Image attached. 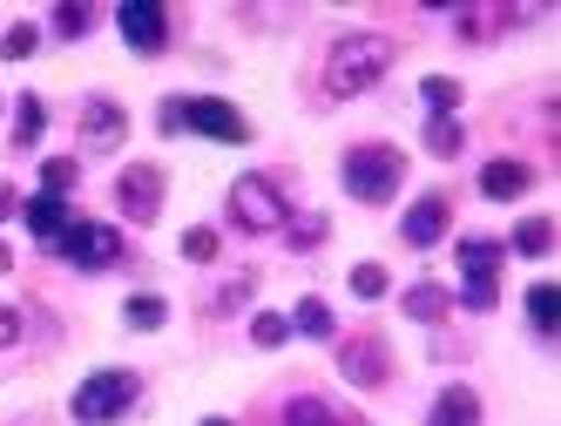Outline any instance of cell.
Returning a JSON list of instances; mask_svg holds the SVG:
<instances>
[{"label":"cell","instance_id":"15","mask_svg":"<svg viewBox=\"0 0 561 426\" xmlns=\"http://www.w3.org/2000/svg\"><path fill=\"white\" fill-rule=\"evenodd\" d=\"M426 426H480V393L473 385H439L426 406Z\"/></svg>","mask_w":561,"mask_h":426},{"label":"cell","instance_id":"2","mask_svg":"<svg viewBox=\"0 0 561 426\" xmlns=\"http://www.w3.org/2000/svg\"><path fill=\"white\" fill-rule=\"evenodd\" d=\"M156 129H163V136H210V142H237V149L251 142V123L224 95H163Z\"/></svg>","mask_w":561,"mask_h":426},{"label":"cell","instance_id":"32","mask_svg":"<svg viewBox=\"0 0 561 426\" xmlns=\"http://www.w3.org/2000/svg\"><path fill=\"white\" fill-rule=\"evenodd\" d=\"M352 298H386V264H352Z\"/></svg>","mask_w":561,"mask_h":426},{"label":"cell","instance_id":"1","mask_svg":"<svg viewBox=\"0 0 561 426\" xmlns=\"http://www.w3.org/2000/svg\"><path fill=\"white\" fill-rule=\"evenodd\" d=\"M392 61H399V48L386 42V34H345V42H332V55H325V89L339 102L373 95L392 74Z\"/></svg>","mask_w":561,"mask_h":426},{"label":"cell","instance_id":"4","mask_svg":"<svg viewBox=\"0 0 561 426\" xmlns=\"http://www.w3.org/2000/svg\"><path fill=\"white\" fill-rule=\"evenodd\" d=\"M136 400H142V379L129 366H102L68 393V419L75 426H115L123 413H136Z\"/></svg>","mask_w":561,"mask_h":426},{"label":"cell","instance_id":"37","mask_svg":"<svg viewBox=\"0 0 561 426\" xmlns=\"http://www.w3.org/2000/svg\"><path fill=\"white\" fill-rule=\"evenodd\" d=\"M8 264H14V251H8V244H0V270H8Z\"/></svg>","mask_w":561,"mask_h":426},{"label":"cell","instance_id":"12","mask_svg":"<svg viewBox=\"0 0 561 426\" xmlns=\"http://www.w3.org/2000/svg\"><path fill=\"white\" fill-rule=\"evenodd\" d=\"M460 285H501V264H507V244L501 238H460Z\"/></svg>","mask_w":561,"mask_h":426},{"label":"cell","instance_id":"9","mask_svg":"<svg viewBox=\"0 0 561 426\" xmlns=\"http://www.w3.org/2000/svg\"><path fill=\"white\" fill-rule=\"evenodd\" d=\"M339 372L358 385V393H373V385H386V379H392V345H386L379 332L345 338V345H339Z\"/></svg>","mask_w":561,"mask_h":426},{"label":"cell","instance_id":"3","mask_svg":"<svg viewBox=\"0 0 561 426\" xmlns=\"http://www.w3.org/2000/svg\"><path fill=\"white\" fill-rule=\"evenodd\" d=\"M339 183H345V197L386 210L399 197V183H407V157H399L392 142H352L339 157Z\"/></svg>","mask_w":561,"mask_h":426},{"label":"cell","instance_id":"19","mask_svg":"<svg viewBox=\"0 0 561 426\" xmlns=\"http://www.w3.org/2000/svg\"><path fill=\"white\" fill-rule=\"evenodd\" d=\"M42 136H48V102L27 89V95H14V149L27 157V149L42 142Z\"/></svg>","mask_w":561,"mask_h":426},{"label":"cell","instance_id":"33","mask_svg":"<svg viewBox=\"0 0 561 426\" xmlns=\"http://www.w3.org/2000/svg\"><path fill=\"white\" fill-rule=\"evenodd\" d=\"M454 304H460V312H494V304H501V285H460Z\"/></svg>","mask_w":561,"mask_h":426},{"label":"cell","instance_id":"35","mask_svg":"<svg viewBox=\"0 0 561 426\" xmlns=\"http://www.w3.org/2000/svg\"><path fill=\"white\" fill-rule=\"evenodd\" d=\"M21 204H27L21 189H14V183H0V223H8V217H21Z\"/></svg>","mask_w":561,"mask_h":426},{"label":"cell","instance_id":"16","mask_svg":"<svg viewBox=\"0 0 561 426\" xmlns=\"http://www.w3.org/2000/svg\"><path fill=\"white\" fill-rule=\"evenodd\" d=\"M277 426H366L358 413H345V406H332V400H311V393H298L285 413H277Z\"/></svg>","mask_w":561,"mask_h":426},{"label":"cell","instance_id":"34","mask_svg":"<svg viewBox=\"0 0 561 426\" xmlns=\"http://www.w3.org/2000/svg\"><path fill=\"white\" fill-rule=\"evenodd\" d=\"M8 345H21V312H14V304H0V353H8Z\"/></svg>","mask_w":561,"mask_h":426},{"label":"cell","instance_id":"31","mask_svg":"<svg viewBox=\"0 0 561 426\" xmlns=\"http://www.w3.org/2000/svg\"><path fill=\"white\" fill-rule=\"evenodd\" d=\"M183 257L190 264H217V230H204V223L183 230Z\"/></svg>","mask_w":561,"mask_h":426},{"label":"cell","instance_id":"7","mask_svg":"<svg viewBox=\"0 0 561 426\" xmlns=\"http://www.w3.org/2000/svg\"><path fill=\"white\" fill-rule=\"evenodd\" d=\"M163 204H170V170L163 163H123L115 170V210L149 223V217H163Z\"/></svg>","mask_w":561,"mask_h":426},{"label":"cell","instance_id":"29","mask_svg":"<svg viewBox=\"0 0 561 426\" xmlns=\"http://www.w3.org/2000/svg\"><path fill=\"white\" fill-rule=\"evenodd\" d=\"M34 48H42V34H34L27 21H14L8 34H0V61H34Z\"/></svg>","mask_w":561,"mask_h":426},{"label":"cell","instance_id":"23","mask_svg":"<svg viewBox=\"0 0 561 426\" xmlns=\"http://www.w3.org/2000/svg\"><path fill=\"white\" fill-rule=\"evenodd\" d=\"M460 74H426V82H420V102H426V115H454L460 108Z\"/></svg>","mask_w":561,"mask_h":426},{"label":"cell","instance_id":"6","mask_svg":"<svg viewBox=\"0 0 561 426\" xmlns=\"http://www.w3.org/2000/svg\"><path fill=\"white\" fill-rule=\"evenodd\" d=\"M48 251H55V264H75V270H108V264H123V230L75 217Z\"/></svg>","mask_w":561,"mask_h":426},{"label":"cell","instance_id":"38","mask_svg":"<svg viewBox=\"0 0 561 426\" xmlns=\"http://www.w3.org/2000/svg\"><path fill=\"white\" fill-rule=\"evenodd\" d=\"M0 108H8V95H0Z\"/></svg>","mask_w":561,"mask_h":426},{"label":"cell","instance_id":"8","mask_svg":"<svg viewBox=\"0 0 561 426\" xmlns=\"http://www.w3.org/2000/svg\"><path fill=\"white\" fill-rule=\"evenodd\" d=\"M115 34L129 42V55H163L170 48V14L156 0H123L115 8Z\"/></svg>","mask_w":561,"mask_h":426},{"label":"cell","instance_id":"20","mask_svg":"<svg viewBox=\"0 0 561 426\" xmlns=\"http://www.w3.org/2000/svg\"><path fill=\"white\" fill-rule=\"evenodd\" d=\"M291 332H305V338H318V345H332V338H339L332 304H325V298H298V304H291Z\"/></svg>","mask_w":561,"mask_h":426},{"label":"cell","instance_id":"13","mask_svg":"<svg viewBox=\"0 0 561 426\" xmlns=\"http://www.w3.org/2000/svg\"><path fill=\"white\" fill-rule=\"evenodd\" d=\"M251 298H257V270L237 264L230 278H217V285L204 291V319H237V312H251Z\"/></svg>","mask_w":561,"mask_h":426},{"label":"cell","instance_id":"26","mask_svg":"<svg viewBox=\"0 0 561 426\" xmlns=\"http://www.w3.org/2000/svg\"><path fill=\"white\" fill-rule=\"evenodd\" d=\"M426 149H433L439 163H447V157H460V149H467V136H460V123H454V115H426Z\"/></svg>","mask_w":561,"mask_h":426},{"label":"cell","instance_id":"25","mask_svg":"<svg viewBox=\"0 0 561 426\" xmlns=\"http://www.w3.org/2000/svg\"><path fill=\"white\" fill-rule=\"evenodd\" d=\"M163 319H170V304L156 298V291H136V298L123 304V325H129V332H156Z\"/></svg>","mask_w":561,"mask_h":426},{"label":"cell","instance_id":"36","mask_svg":"<svg viewBox=\"0 0 561 426\" xmlns=\"http://www.w3.org/2000/svg\"><path fill=\"white\" fill-rule=\"evenodd\" d=\"M204 426H237V419H224V413H210V419H204Z\"/></svg>","mask_w":561,"mask_h":426},{"label":"cell","instance_id":"21","mask_svg":"<svg viewBox=\"0 0 561 426\" xmlns=\"http://www.w3.org/2000/svg\"><path fill=\"white\" fill-rule=\"evenodd\" d=\"M507 251H520V257H548V251H554V217H535V210H528V217L514 223V244H507Z\"/></svg>","mask_w":561,"mask_h":426},{"label":"cell","instance_id":"22","mask_svg":"<svg viewBox=\"0 0 561 426\" xmlns=\"http://www.w3.org/2000/svg\"><path fill=\"white\" fill-rule=\"evenodd\" d=\"M528 325H535L541 338H554V325H561V291H554V278L528 285Z\"/></svg>","mask_w":561,"mask_h":426},{"label":"cell","instance_id":"28","mask_svg":"<svg viewBox=\"0 0 561 426\" xmlns=\"http://www.w3.org/2000/svg\"><path fill=\"white\" fill-rule=\"evenodd\" d=\"M291 338V319L285 312H251V345H264V353H277V345Z\"/></svg>","mask_w":561,"mask_h":426},{"label":"cell","instance_id":"10","mask_svg":"<svg viewBox=\"0 0 561 426\" xmlns=\"http://www.w3.org/2000/svg\"><path fill=\"white\" fill-rule=\"evenodd\" d=\"M123 142H129V108L108 95H89L82 102V149L89 157H115Z\"/></svg>","mask_w":561,"mask_h":426},{"label":"cell","instance_id":"11","mask_svg":"<svg viewBox=\"0 0 561 426\" xmlns=\"http://www.w3.org/2000/svg\"><path fill=\"white\" fill-rule=\"evenodd\" d=\"M447 230H454V204L439 197V189H420V197L407 204V217H399V238H407L413 251H433Z\"/></svg>","mask_w":561,"mask_h":426},{"label":"cell","instance_id":"30","mask_svg":"<svg viewBox=\"0 0 561 426\" xmlns=\"http://www.w3.org/2000/svg\"><path fill=\"white\" fill-rule=\"evenodd\" d=\"M95 21H102L95 8H55V21H48V27L61 34V42H82V34H89Z\"/></svg>","mask_w":561,"mask_h":426},{"label":"cell","instance_id":"27","mask_svg":"<svg viewBox=\"0 0 561 426\" xmlns=\"http://www.w3.org/2000/svg\"><path fill=\"white\" fill-rule=\"evenodd\" d=\"M75 183H82V163H75V157H42V189H48V197H68Z\"/></svg>","mask_w":561,"mask_h":426},{"label":"cell","instance_id":"5","mask_svg":"<svg viewBox=\"0 0 561 426\" xmlns=\"http://www.w3.org/2000/svg\"><path fill=\"white\" fill-rule=\"evenodd\" d=\"M285 217H291V204H285V183L277 176H237L230 183V223L237 230H251V238H271V230H285Z\"/></svg>","mask_w":561,"mask_h":426},{"label":"cell","instance_id":"24","mask_svg":"<svg viewBox=\"0 0 561 426\" xmlns=\"http://www.w3.org/2000/svg\"><path fill=\"white\" fill-rule=\"evenodd\" d=\"M325 230H332V217H325V210L285 217V238H291V251H318V244H325Z\"/></svg>","mask_w":561,"mask_h":426},{"label":"cell","instance_id":"18","mask_svg":"<svg viewBox=\"0 0 561 426\" xmlns=\"http://www.w3.org/2000/svg\"><path fill=\"white\" fill-rule=\"evenodd\" d=\"M399 312H407L413 325H439V319L454 312V285H433V278H426V285H413L407 298H399Z\"/></svg>","mask_w":561,"mask_h":426},{"label":"cell","instance_id":"14","mask_svg":"<svg viewBox=\"0 0 561 426\" xmlns=\"http://www.w3.org/2000/svg\"><path fill=\"white\" fill-rule=\"evenodd\" d=\"M528 189H535V163L501 157V163L480 170V197H488V204H514V197H528Z\"/></svg>","mask_w":561,"mask_h":426},{"label":"cell","instance_id":"17","mask_svg":"<svg viewBox=\"0 0 561 426\" xmlns=\"http://www.w3.org/2000/svg\"><path fill=\"white\" fill-rule=\"evenodd\" d=\"M21 223H27L42 244H55L75 217H68V197H48V189H42V197H27V204H21Z\"/></svg>","mask_w":561,"mask_h":426}]
</instances>
